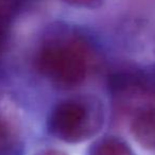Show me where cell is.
Wrapping results in <instances>:
<instances>
[{"instance_id":"cell-6","label":"cell","mask_w":155,"mask_h":155,"mask_svg":"<svg viewBox=\"0 0 155 155\" xmlns=\"http://www.w3.org/2000/svg\"><path fill=\"white\" fill-rule=\"evenodd\" d=\"M69 5L81 8H97L102 3L103 0H64Z\"/></svg>"},{"instance_id":"cell-1","label":"cell","mask_w":155,"mask_h":155,"mask_svg":"<svg viewBox=\"0 0 155 155\" xmlns=\"http://www.w3.org/2000/svg\"><path fill=\"white\" fill-rule=\"evenodd\" d=\"M94 64L89 43L68 30L54 31L41 43L35 58L41 75L63 88H73L85 81Z\"/></svg>"},{"instance_id":"cell-7","label":"cell","mask_w":155,"mask_h":155,"mask_svg":"<svg viewBox=\"0 0 155 155\" xmlns=\"http://www.w3.org/2000/svg\"><path fill=\"white\" fill-rule=\"evenodd\" d=\"M36 155H67L65 152L60 150H54V149H46V150L41 151Z\"/></svg>"},{"instance_id":"cell-4","label":"cell","mask_w":155,"mask_h":155,"mask_svg":"<svg viewBox=\"0 0 155 155\" xmlns=\"http://www.w3.org/2000/svg\"><path fill=\"white\" fill-rule=\"evenodd\" d=\"M25 0H0V41L7 35L12 22L17 17Z\"/></svg>"},{"instance_id":"cell-2","label":"cell","mask_w":155,"mask_h":155,"mask_svg":"<svg viewBox=\"0 0 155 155\" xmlns=\"http://www.w3.org/2000/svg\"><path fill=\"white\" fill-rule=\"evenodd\" d=\"M103 122L101 104L93 97H77L61 101L50 112L47 127L52 136L78 143L98 133Z\"/></svg>"},{"instance_id":"cell-3","label":"cell","mask_w":155,"mask_h":155,"mask_svg":"<svg viewBox=\"0 0 155 155\" xmlns=\"http://www.w3.org/2000/svg\"><path fill=\"white\" fill-rule=\"evenodd\" d=\"M88 155H133V153L127 144L118 138L104 137L91 144Z\"/></svg>"},{"instance_id":"cell-5","label":"cell","mask_w":155,"mask_h":155,"mask_svg":"<svg viewBox=\"0 0 155 155\" xmlns=\"http://www.w3.org/2000/svg\"><path fill=\"white\" fill-rule=\"evenodd\" d=\"M16 146V135L12 125L0 116V155H11Z\"/></svg>"}]
</instances>
